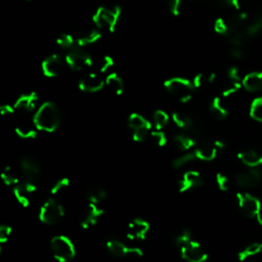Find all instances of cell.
Listing matches in <instances>:
<instances>
[{
	"mask_svg": "<svg viewBox=\"0 0 262 262\" xmlns=\"http://www.w3.org/2000/svg\"><path fill=\"white\" fill-rule=\"evenodd\" d=\"M33 123L38 130L54 132L61 124V112L55 102L46 101L36 110L33 117Z\"/></svg>",
	"mask_w": 262,
	"mask_h": 262,
	"instance_id": "cell-1",
	"label": "cell"
},
{
	"mask_svg": "<svg viewBox=\"0 0 262 262\" xmlns=\"http://www.w3.org/2000/svg\"><path fill=\"white\" fill-rule=\"evenodd\" d=\"M50 250L58 262H71L76 256L73 241L65 235L55 236L50 240Z\"/></svg>",
	"mask_w": 262,
	"mask_h": 262,
	"instance_id": "cell-2",
	"label": "cell"
},
{
	"mask_svg": "<svg viewBox=\"0 0 262 262\" xmlns=\"http://www.w3.org/2000/svg\"><path fill=\"white\" fill-rule=\"evenodd\" d=\"M121 17V7L114 5L111 7L100 6L92 15V21L99 30H107L113 33Z\"/></svg>",
	"mask_w": 262,
	"mask_h": 262,
	"instance_id": "cell-3",
	"label": "cell"
},
{
	"mask_svg": "<svg viewBox=\"0 0 262 262\" xmlns=\"http://www.w3.org/2000/svg\"><path fill=\"white\" fill-rule=\"evenodd\" d=\"M164 87L167 91L176 97L180 102L186 103L191 99L193 92L196 89L193 81L182 77H172L164 82Z\"/></svg>",
	"mask_w": 262,
	"mask_h": 262,
	"instance_id": "cell-4",
	"label": "cell"
},
{
	"mask_svg": "<svg viewBox=\"0 0 262 262\" xmlns=\"http://www.w3.org/2000/svg\"><path fill=\"white\" fill-rule=\"evenodd\" d=\"M65 215V209L62 203L56 198L47 199L40 208L38 214L39 220L46 225L58 224Z\"/></svg>",
	"mask_w": 262,
	"mask_h": 262,
	"instance_id": "cell-5",
	"label": "cell"
},
{
	"mask_svg": "<svg viewBox=\"0 0 262 262\" xmlns=\"http://www.w3.org/2000/svg\"><path fill=\"white\" fill-rule=\"evenodd\" d=\"M65 61L66 64L74 71H82V70L91 68L93 66L91 56L78 45L68 50Z\"/></svg>",
	"mask_w": 262,
	"mask_h": 262,
	"instance_id": "cell-6",
	"label": "cell"
},
{
	"mask_svg": "<svg viewBox=\"0 0 262 262\" xmlns=\"http://www.w3.org/2000/svg\"><path fill=\"white\" fill-rule=\"evenodd\" d=\"M106 247L110 254L116 258L125 257H143L144 251L137 247H129L125 243L117 239H110L106 243Z\"/></svg>",
	"mask_w": 262,
	"mask_h": 262,
	"instance_id": "cell-7",
	"label": "cell"
},
{
	"mask_svg": "<svg viewBox=\"0 0 262 262\" xmlns=\"http://www.w3.org/2000/svg\"><path fill=\"white\" fill-rule=\"evenodd\" d=\"M237 201L240 211L244 216L247 218H256L260 209L261 200L248 193H238Z\"/></svg>",
	"mask_w": 262,
	"mask_h": 262,
	"instance_id": "cell-8",
	"label": "cell"
},
{
	"mask_svg": "<svg viewBox=\"0 0 262 262\" xmlns=\"http://www.w3.org/2000/svg\"><path fill=\"white\" fill-rule=\"evenodd\" d=\"M20 170L24 181L37 184L41 175V167L36 160L29 156L22 157L20 159Z\"/></svg>",
	"mask_w": 262,
	"mask_h": 262,
	"instance_id": "cell-9",
	"label": "cell"
},
{
	"mask_svg": "<svg viewBox=\"0 0 262 262\" xmlns=\"http://www.w3.org/2000/svg\"><path fill=\"white\" fill-rule=\"evenodd\" d=\"M104 213L103 206H99L93 203H88L85 205L83 211L80 215V226L84 230H88L94 226L100 217Z\"/></svg>",
	"mask_w": 262,
	"mask_h": 262,
	"instance_id": "cell-10",
	"label": "cell"
},
{
	"mask_svg": "<svg viewBox=\"0 0 262 262\" xmlns=\"http://www.w3.org/2000/svg\"><path fill=\"white\" fill-rule=\"evenodd\" d=\"M262 180V171L260 168H248L238 172L235 181L239 187L254 188L259 185Z\"/></svg>",
	"mask_w": 262,
	"mask_h": 262,
	"instance_id": "cell-11",
	"label": "cell"
},
{
	"mask_svg": "<svg viewBox=\"0 0 262 262\" xmlns=\"http://www.w3.org/2000/svg\"><path fill=\"white\" fill-rule=\"evenodd\" d=\"M180 250V256L185 262H207L208 254L201 244L195 240L190 241Z\"/></svg>",
	"mask_w": 262,
	"mask_h": 262,
	"instance_id": "cell-12",
	"label": "cell"
},
{
	"mask_svg": "<svg viewBox=\"0 0 262 262\" xmlns=\"http://www.w3.org/2000/svg\"><path fill=\"white\" fill-rule=\"evenodd\" d=\"M36 190L37 184L23 181L12 187V194L17 203L24 208H28L32 201V195Z\"/></svg>",
	"mask_w": 262,
	"mask_h": 262,
	"instance_id": "cell-13",
	"label": "cell"
},
{
	"mask_svg": "<svg viewBox=\"0 0 262 262\" xmlns=\"http://www.w3.org/2000/svg\"><path fill=\"white\" fill-rule=\"evenodd\" d=\"M65 65L66 61L60 55H50L46 59H44L41 64L42 73L48 78L57 77L63 72Z\"/></svg>",
	"mask_w": 262,
	"mask_h": 262,
	"instance_id": "cell-14",
	"label": "cell"
},
{
	"mask_svg": "<svg viewBox=\"0 0 262 262\" xmlns=\"http://www.w3.org/2000/svg\"><path fill=\"white\" fill-rule=\"evenodd\" d=\"M151 225L143 218L131 220L126 229V236L131 241H144L150 233Z\"/></svg>",
	"mask_w": 262,
	"mask_h": 262,
	"instance_id": "cell-15",
	"label": "cell"
},
{
	"mask_svg": "<svg viewBox=\"0 0 262 262\" xmlns=\"http://www.w3.org/2000/svg\"><path fill=\"white\" fill-rule=\"evenodd\" d=\"M203 183L204 179L198 171L188 170L182 174L178 181V190L179 193L184 194L188 190L200 187Z\"/></svg>",
	"mask_w": 262,
	"mask_h": 262,
	"instance_id": "cell-16",
	"label": "cell"
},
{
	"mask_svg": "<svg viewBox=\"0 0 262 262\" xmlns=\"http://www.w3.org/2000/svg\"><path fill=\"white\" fill-rule=\"evenodd\" d=\"M104 85H106V81L95 73L87 74L86 76L82 77L79 81V88L82 91L90 93L100 91Z\"/></svg>",
	"mask_w": 262,
	"mask_h": 262,
	"instance_id": "cell-17",
	"label": "cell"
},
{
	"mask_svg": "<svg viewBox=\"0 0 262 262\" xmlns=\"http://www.w3.org/2000/svg\"><path fill=\"white\" fill-rule=\"evenodd\" d=\"M38 101H39V96L36 92L24 93L16 98L13 106L17 111L32 112L34 110H36L38 106Z\"/></svg>",
	"mask_w": 262,
	"mask_h": 262,
	"instance_id": "cell-18",
	"label": "cell"
},
{
	"mask_svg": "<svg viewBox=\"0 0 262 262\" xmlns=\"http://www.w3.org/2000/svg\"><path fill=\"white\" fill-rule=\"evenodd\" d=\"M101 37V30H99L97 27L92 28H87L83 31H81L76 37V44L80 47L90 45L95 42H97Z\"/></svg>",
	"mask_w": 262,
	"mask_h": 262,
	"instance_id": "cell-19",
	"label": "cell"
},
{
	"mask_svg": "<svg viewBox=\"0 0 262 262\" xmlns=\"http://www.w3.org/2000/svg\"><path fill=\"white\" fill-rule=\"evenodd\" d=\"M217 148L214 146V144L210 143H202L197 146L194 153L196 158L201 161L210 162L214 160L217 156Z\"/></svg>",
	"mask_w": 262,
	"mask_h": 262,
	"instance_id": "cell-20",
	"label": "cell"
},
{
	"mask_svg": "<svg viewBox=\"0 0 262 262\" xmlns=\"http://www.w3.org/2000/svg\"><path fill=\"white\" fill-rule=\"evenodd\" d=\"M238 158L248 168H260L262 166V154L254 150H248L239 153Z\"/></svg>",
	"mask_w": 262,
	"mask_h": 262,
	"instance_id": "cell-21",
	"label": "cell"
},
{
	"mask_svg": "<svg viewBox=\"0 0 262 262\" xmlns=\"http://www.w3.org/2000/svg\"><path fill=\"white\" fill-rule=\"evenodd\" d=\"M243 87L249 92L262 91V72H251L244 76L242 81Z\"/></svg>",
	"mask_w": 262,
	"mask_h": 262,
	"instance_id": "cell-22",
	"label": "cell"
},
{
	"mask_svg": "<svg viewBox=\"0 0 262 262\" xmlns=\"http://www.w3.org/2000/svg\"><path fill=\"white\" fill-rule=\"evenodd\" d=\"M86 200L88 203L103 206L108 200V191L101 187H91L87 190Z\"/></svg>",
	"mask_w": 262,
	"mask_h": 262,
	"instance_id": "cell-23",
	"label": "cell"
},
{
	"mask_svg": "<svg viewBox=\"0 0 262 262\" xmlns=\"http://www.w3.org/2000/svg\"><path fill=\"white\" fill-rule=\"evenodd\" d=\"M174 143H175V145L179 150L184 152L189 151L197 145L195 135H191L190 133L176 134L174 136Z\"/></svg>",
	"mask_w": 262,
	"mask_h": 262,
	"instance_id": "cell-24",
	"label": "cell"
},
{
	"mask_svg": "<svg viewBox=\"0 0 262 262\" xmlns=\"http://www.w3.org/2000/svg\"><path fill=\"white\" fill-rule=\"evenodd\" d=\"M172 121L174 122L178 128L187 131V132H193L194 133V121L190 117L182 114L175 112L172 114Z\"/></svg>",
	"mask_w": 262,
	"mask_h": 262,
	"instance_id": "cell-25",
	"label": "cell"
},
{
	"mask_svg": "<svg viewBox=\"0 0 262 262\" xmlns=\"http://www.w3.org/2000/svg\"><path fill=\"white\" fill-rule=\"evenodd\" d=\"M104 81H106V85L116 95H121L124 92V82L117 73H110Z\"/></svg>",
	"mask_w": 262,
	"mask_h": 262,
	"instance_id": "cell-26",
	"label": "cell"
},
{
	"mask_svg": "<svg viewBox=\"0 0 262 262\" xmlns=\"http://www.w3.org/2000/svg\"><path fill=\"white\" fill-rule=\"evenodd\" d=\"M128 126L129 128L134 131L138 129H151L152 124L151 122L148 121L143 115L137 114V113H132L129 118H128Z\"/></svg>",
	"mask_w": 262,
	"mask_h": 262,
	"instance_id": "cell-27",
	"label": "cell"
},
{
	"mask_svg": "<svg viewBox=\"0 0 262 262\" xmlns=\"http://www.w3.org/2000/svg\"><path fill=\"white\" fill-rule=\"evenodd\" d=\"M210 111L211 113L220 120H223L228 118L229 116V109L226 107L223 99L219 96H216L213 98V100L210 103Z\"/></svg>",
	"mask_w": 262,
	"mask_h": 262,
	"instance_id": "cell-28",
	"label": "cell"
},
{
	"mask_svg": "<svg viewBox=\"0 0 262 262\" xmlns=\"http://www.w3.org/2000/svg\"><path fill=\"white\" fill-rule=\"evenodd\" d=\"M262 252V242H254L238 253L240 261H246Z\"/></svg>",
	"mask_w": 262,
	"mask_h": 262,
	"instance_id": "cell-29",
	"label": "cell"
},
{
	"mask_svg": "<svg viewBox=\"0 0 262 262\" xmlns=\"http://www.w3.org/2000/svg\"><path fill=\"white\" fill-rule=\"evenodd\" d=\"M38 132V128L35 126V124H29V123H21L15 127V133L16 135L24 138V139H31L36 137Z\"/></svg>",
	"mask_w": 262,
	"mask_h": 262,
	"instance_id": "cell-30",
	"label": "cell"
},
{
	"mask_svg": "<svg viewBox=\"0 0 262 262\" xmlns=\"http://www.w3.org/2000/svg\"><path fill=\"white\" fill-rule=\"evenodd\" d=\"M0 177H1L2 182L7 186L13 187L21 182L20 177H19V175H17L16 171L11 166H7L2 170Z\"/></svg>",
	"mask_w": 262,
	"mask_h": 262,
	"instance_id": "cell-31",
	"label": "cell"
},
{
	"mask_svg": "<svg viewBox=\"0 0 262 262\" xmlns=\"http://www.w3.org/2000/svg\"><path fill=\"white\" fill-rule=\"evenodd\" d=\"M262 30V11L257 12L251 22L246 25L245 33L248 37L255 36Z\"/></svg>",
	"mask_w": 262,
	"mask_h": 262,
	"instance_id": "cell-32",
	"label": "cell"
},
{
	"mask_svg": "<svg viewBox=\"0 0 262 262\" xmlns=\"http://www.w3.org/2000/svg\"><path fill=\"white\" fill-rule=\"evenodd\" d=\"M169 115L162 110L156 111L153 115V122L156 130H162L169 123Z\"/></svg>",
	"mask_w": 262,
	"mask_h": 262,
	"instance_id": "cell-33",
	"label": "cell"
},
{
	"mask_svg": "<svg viewBox=\"0 0 262 262\" xmlns=\"http://www.w3.org/2000/svg\"><path fill=\"white\" fill-rule=\"evenodd\" d=\"M197 160L196 156H195V153L194 152H187L179 157H177V158L174 159L172 161V166L175 168V169H179V168H182L184 167L185 165H187L188 163L193 162Z\"/></svg>",
	"mask_w": 262,
	"mask_h": 262,
	"instance_id": "cell-34",
	"label": "cell"
},
{
	"mask_svg": "<svg viewBox=\"0 0 262 262\" xmlns=\"http://www.w3.org/2000/svg\"><path fill=\"white\" fill-rule=\"evenodd\" d=\"M250 116L255 121L262 123V96L253 99L250 106Z\"/></svg>",
	"mask_w": 262,
	"mask_h": 262,
	"instance_id": "cell-35",
	"label": "cell"
},
{
	"mask_svg": "<svg viewBox=\"0 0 262 262\" xmlns=\"http://www.w3.org/2000/svg\"><path fill=\"white\" fill-rule=\"evenodd\" d=\"M70 186V179L68 177H62L58 179L54 184H52L50 188V195L52 197L58 196L66 189H68Z\"/></svg>",
	"mask_w": 262,
	"mask_h": 262,
	"instance_id": "cell-36",
	"label": "cell"
},
{
	"mask_svg": "<svg viewBox=\"0 0 262 262\" xmlns=\"http://www.w3.org/2000/svg\"><path fill=\"white\" fill-rule=\"evenodd\" d=\"M57 43L60 47L70 50L71 48H73L76 43V39L72 36L71 34H68V33H63L61 34L60 36L57 39Z\"/></svg>",
	"mask_w": 262,
	"mask_h": 262,
	"instance_id": "cell-37",
	"label": "cell"
},
{
	"mask_svg": "<svg viewBox=\"0 0 262 262\" xmlns=\"http://www.w3.org/2000/svg\"><path fill=\"white\" fill-rule=\"evenodd\" d=\"M12 234V228L8 224L0 225V253H2L3 247L6 245Z\"/></svg>",
	"mask_w": 262,
	"mask_h": 262,
	"instance_id": "cell-38",
	"label": "cell"
},
{
	"mask_svg": "<svg viewBox=\"0 0 262 262\" xmlns=\"http://www.w3.org/2000/svg\"><path fill=\"white\" fill-rule=\"evenodd\" d=\"M190 241H193V237H191V233L188 230H182L174 238V243L179 249L187 245Z\"/></svg>",
	"mask_w": 262,
	"mask_h": 262,
	"instance_id": "cell-39",
	"label": "cell"
},
{
	"mask_svg": "<svg viewBox=\"0 0 262 262\" xmlns=\"http://www.w3.org/2000/svg\"><path fill=\"white\" fill-rule=\"evenodd\" d=\"M243 87V84L240 82H231L228 86L224 87V89L222 90V96L223 97H229L232 96L234 94H236L237 92L240 91V89Z\"/></svg>",
	"mask_w": 262,
	"mask_h": 262,
	"instance_id": "cell-40",
	"label": "cell"
},
{
	"mask_svg": "<svg viewBox=\"0 0 262 262\" xmlns=\"http://www.w3.org/2000/svg\"><path fill=\"white\" fill-rule=\"evenodd\" d=\"M151 137L153 138V141L155 142V144L162 148L164 146H166L167 144V136L165 134V132H163L162 130H155L151 132Z\"/></svg>",
	"mask_w": 262,
	"mask_h": 262,
	"instance_id": "cell-41",
	"label": "cell"
},
{
	"mask_svg": "<svg viewBox=\"0 0 262 262\" xmlns=\"http://www.w3.org/2000/svg\"><path fill=\"white\" fill-rule=\"evenodd\" d=\"M114 66V61L111 57L104 56L101 58V60L97 64V69L99 73H106L110 69H112Z\"/></svg>",
	"mask_w": 262,
	"mask_h": 262,
	"instance_id": "cell-42",
	"label": "cell"
},
{
	"mask_svg": "<svg viewBox=\"0 0 262 262\" xmlns=\"http://www.w3.org/2000/svg\"><path fill=\"white\" fill-rule=\"evenodd\" d=\"M216 183L217 186L219 187L220 190L222 191H228L231 187V181L229 177L222 173H217L216 174Z\"/></svg>",
	"mask_w": 262,
	"mask_h": 262,
	"instance_id": "cell-43",
	"label": "cell"
},
{
	"mask_svg": "<svg viewBox=\"0 0 262 262\" xmlns=\"http://www.w3.org/2000/svg\"><path fill=\"white\" fill-rule=\"evenodd\" d=\"M168 7H169V11L173 15L178 16L182 11L183 0H169Z\"/></svg>",
	"mask_w": 262,
	"mask_h": 262,
	"instance_id": "cell-44",
	"label": "cell"
},
{
	"mask_svg": "<svg viewBox=\"0 0 262 262\" xmlns=\"http://www.w3.org/2000/svg\"><path fill=\"white\" fill-rule=\"evenodd\" d=\"M214 30L216 33L220 35H228L230 32V26L229 23L225 22L223 19H217L214 24Z\"/></svg>",
	"mask_w": 262,
	"mask_h": 262,
	"instance_id": "cell-45",
	"label": "cell"
},
{
	"mask_svg": "<svg viewBox=\"0 0 262 262\" xmlns=\"http://www.w3.org/2000/svg\"><path fill=\"white\" fill-rule=\"evenodd\" d=\"M228 77L231 82H240V83H242L243 78H244L242 77L240 69L237 66H232L231 68H229Z\"/></svg>",
	"mask_w": 262,
	"mask_h": 262,
	"instance_id": "cell-46",
	"label": "cell"
},
{
	"mask_svg": "<svg viewBox=\"0 0 262 262\" xmlns=\"http://www.w3.org/2000/svg\"><path fill=\"white\" fill-rule=\"evenodd\" d=\"M151 134V129H138V130H134L132 131V138L134 142H137V143H142V142H145L148 135Z\"/></svg>",
	"mask_w": 262,
	"mask_h": 262,
	"instance_id": "cell-47",
	"label": "cell"
},
{
	"mask_svg": "<svg viewBox=\"0 0 262 262\" xmlns=\"http://www.w3.org/2000/svg\"><path fill=\"white\" fill-rule=\"evenodd\" d=\"M193 81V84H194V87L195 88H200V87H202L203 85L207 84L208 81H207V75L204 74V73H199L197 74L194 79L191 80Z\"/></svg>",
	"mask_w": 262,
	"mask_h": 262,
	"instance_id": "cell-48",
	"label": "cell"
},
{
	"mask_svg": "<svg viewBox=\"0 0 262 262\" xmlns=\"http://www.w3.org/2000/svg\"><path fill=\"white\" fill-rule=\"evenodd\" d=\"M231 55L236 60H242L245 58V51L243 50L242 46H234L231 50Z\"/></svg>",
	"mask_w": 262,
	"mask_h": 262,
	"instance_id": "cell-49",
	"label": "cell"
},
{
	"mask_svg": "<svg viewBox=\"0 0 262 262\" xmlns=\"http://www.w3.org/2000/svg\"><path fill=\"white\" fill-rule=\"evenodd\" d=\"M245 1L246 0H225V3L237 10H240L244 6V4H245Z\"/></svg>",
	"mask_w": 262,
	"mask_h": 262,
	"instance_id": "cell-50",
	"label": "cell"
},
{
	"mask_svg": "<svg viewBox=\"0 0 262 262\" xmlns=\"http://www.w3.org/2000/svg\"><path fill=\"white\" fill-rule=\"evenodd\" d=\"M15 108L14 106H11V104H3V106L0 107V114L2 116H10L14 113Z\"/></svg>",
	"mask_w": 262,
	"mask_h": 262,
	"instance_id": "cell-51",
	"label": "cell"
},
{
	"mask_svg": "<svg viewBox=\"0 0 262 262\" xmlns=\"http://www.w3.org/2000/svg\"><path fill=\"white\" fill-rule=\"evenodd\" d=\"M213 144H214V146L217 148V150H222V149L225 148V144H224V142L220 141V139H217V141H215Z\"/></svg>",
	"mask_w": 262,
	"mask_h": 262,
	"instance_id": "cell-52",
	"label": "cell"
},
{
	"mask_svg": "<svg viewBox=\"0 0 262 262\" xmlns=\"http://www.w3.org/2000/svg\"><path fill=\"white\" fill-rule=\"evenodd\" d=\"M216 79V74L215 73H210V74H208L207 75V81L208 83L210 84V83H213Z\"/></svg>",
	"mask_w": 262,
	"mask_h": 262,
	"instance_id": "cell-53",
	"label": "cell"
}]
</instances>
